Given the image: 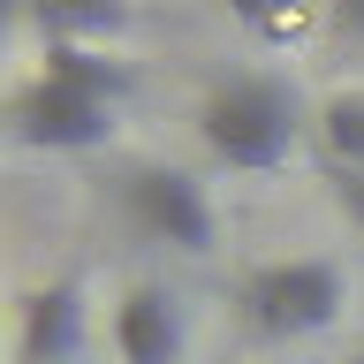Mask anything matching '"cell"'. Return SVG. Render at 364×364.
I'll list each match as a JSON object with an SVG mask.
<instances>
[{"mask_svg":"<svg viewBox=\"0 0 364 364\" xmlns=\"http://www.w3.org/2000/svg\"><path fill=\"white\" fill-rule=\"evenodd\" d=\"M228 16L243 23L258 46H296L311 31V0H228Z\"/></svg>","mask_w":364,"mask_h":364,"instance_id":"cell-9","label":"cell"},{"mask_svg":"<svg viewBox=\"0 0 364 364\" xmlns=\"http://www.w3.org/2000/svg\"><path fill=\"white\" fill-rule=\"evenodd\" d=\"M349 311L341 258H266L243 273V318L258 341H311Z\"/></svg>","mask_w":364,"mask_h":364,"instance_id":"cell-3","label":"cell"},{"mask_svg":"<svg viewBox=\"0 0 364 364\" xmlns=\"http://www.w3.org/2000/svg\"><path fill=\"white\" fill-rule=\"evenodd\" d=\"M349 364H364V349H357V357H349Z\"/></svg>","mask_w":364,"mask_h":364,"instance_id":"cell-13","label":"cell"},{"mask_svg":"<svg viewBox=\"0 0 364 364\" xmlns=\"http://www.w3.org/2000/svg\"><path fill=\"white\" fill-rule=\"evenodd\" d=\"M318 144L334 152L341 175H364V91H326L318 99Z\"/></svg>","mask_w":364,"mask_h":364,"instance_id":"cell-8","label":"cell"},{"mask_svg":"<svg viewBox=\"0 0 364 364\" xmlns=\"http://www.w3.org/2000/svg\"><path fill=\"white\" fill-rule=\"evenodd\" d=\"M136 68L114 46H38V76L8 99V136L31 152H99L122 129Z\"/></svg>","mask_w":364,"mask_h":364,"instance_id":"cell-1","label":"cell"},{"mask_svg":"<svg viewBox=\"0 0 364 364\" xmlns=\"http://www.w3.org/2000/svg\"><path fill=\"white\" fill-rule=\"evenodd\" d=\"M122 198H129V220L144 228L152 243H167V250H190V258H205V250L220 243L213 190H205L190 167H136Z\"/></svg>","mask_w":364,"mask_h":364,"instance_id":"cell-4","label":"cell"},{"mask_svg":"<svg viewBox=\"0 0 364 364\" xmlns=\"http://www.w3.org/2000/svg\"><path fill=\"white\" fill-rule=\"evenodd\" d=\"M23 16H31V0H0V38H8V31H16Z\"/></svg>","mask_w":364,"mask_h":364,"instance_id":"cell-12","label":"cell"},{"mask_svg":"<svg viewBox=\"0 0 364 364\" xmlns=\"http://www.w3.org/2000/svg\"><path fill=\"white\" fill-rule=\"evenodd\" d=\"M84 326H91V304H84V281L61 273L16 304V357L23 364H68L84 349Z\"/></svg>","mask_w":364,"mask_h":364,"instance_id":"cell-5","label":"cell"},{"mask_svg":"<svg viewBox=\"0 0 364 364\" xmlns=\"http://www.w3.org/2000/svg\"><path fill=\"white\" fill-rule=\"evenodd\" d=\"M326 23H334L341 38H357V46H364V0H326Z\"/></svg>","mask_w":364,"mask_h":364,"instance_id":"cell-10","label":"cell"},{"mask_svg":"<svg viewBox=\"0 0 364 364\" xmlns=\"http://www.w3.org/2000/svg\"><path fill=\"white\" fill-rule=\"evenodd\" d=\"M190 326H182V296L159 281H129L114 304V357L122 364H182Z\"/></svg>","mask_w":364,"mask_h":364,"instance_id":"cell-6","label":"cell"},{"mask_svg":"<svg viewBox=\"0 0 364 364\" xmlns=\"http://www.w3.org/2000/svg\"><path fill=\"white\" fill-rule=\"evenodd\" d=\"M311 129H318V107H304V91L273 68L228 76L198 99V144L228 175H281Z\"/></svg>","mask_w":364,"mask_h":364,"instance_id":"cell-2","label":"cell"},{"mask_svg":"<svg viewBox=\"0 0 364 364\" xmlns=\"http://www.w3.org/2000/svg\"><path fill=\"white\" fill-rule=\"evenodd\" d=\"M334 198H341V213L364 228V175H341V182H334Z\"/></svg>","mask_w":364,"mask_h":364,"instance_id":"cell-11","label":"cell"},{"mask_svg":"<svg viewBox=\"0 0 364 364\" xmlns=\"http://www.w3.org/2000/svg\"><path fill=\"white\" fill-rule=\"evenodd\" d=\"M129 0H31L38 46H114L129 31Z\"/></svg>","mask_w":364,"mask_h":364,"instance_id":"cell-7","label":"cell"}]
</instances>
